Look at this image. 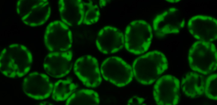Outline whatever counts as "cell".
<instances>
[{
	"instance_id": "7c38bea8",
	"label": "cell",
	"mask_w": 217,
	"mask_h": 105,
	"mask_svg": "<svg viewBox=\"0 0 217 105\" xmlns=\"http://www.w3.org/2000/svg\"><path fill=\"white\" fill-rule=\"evenodd\" d=\"M58 9L63 22L69 26L81 24L83 21L84 8L82 1H58Z\"/></svg>"
},
{
	"instance_id": "8992f818",
	"label": "cell",
	"mask_w": 217,
	"mask_h": 105,
	"mask_svg": "<svg viewBox=\"0 0 217 105\" xmlns=\"http://www.w3.org/2000/svg\"><path fill=\"white\" fill-rule=\"evenodd\" d=\"M185 23L180 9L173 7L156 17L153 22V29L157 36L162 37L179 33L184 28Z\"/></svg>"
},
{
	"instance_id": "d6986e66",
	"label": "cell",
	"mask_w": 217,
	"mask_h": 105,
	"mask_svg": "<svg viewBox=\"0 0 217 105\" xmlns=\"http://www.w3.org/2000/svg\"><path fill=\"white\" fill-rule=\"evenodd\" d=\"M106 0H100L99 1V4L100 6L101 7L105 6L106 4Z\"/></svg>"
},
{
	"instance_id": "ba28073f",
	"label": "cell",
	"mask_w": 217,
	"mask_h": 105,
	"mask_svg": "<svg viewBox=\"0 0 217 105\" xmlns=\"http://www.w3.org/2000/svg\"><path fill=\"white\" fill-rule=\"evenodd\" d=\"M74 70L78 78L87 87L96 88L102 81L98 61L93 56L85 55L75 62Z\"/></svg>"
},
{
	"instance_id": "9a60e30c",
	"label": "cell",
	"mask_w": 217,
	"mask_h": 105,
	"mask_svg": "<svg viewBox=\"0 0 217 105\" xmlns=\"http://www.w3.org/2000/svg\"><path fill=\"white\" fill-rule=\"evenodd\" d=\"M76 85L69 80H60L55 84L53 90L52 97L56 101H63L72 93Z\"/></svg>"
},
{
	"instance_id": "3957f363",
	"label": "cell",
	"mask_w": 217,
	"mask_h": 105,
	"mask_svg": "<svg viewBox=\"0 0 217 105\" xmlns=\"http://www.w3.org/2000/svg\"><path fill=\"white\" fill-rule=\"evenodd\" d=\"M152 37V28L147 22L142 20L132 21L126 29L125 47L132 53H142L149 47Z\"/></svg>"
},
{
	"instance_id": "5bb4252c",
	"label": "cell",
	"mask_w": 217,
	"mask_h": 105,
	"mask_svg": "<svg viewBox=\"0 0 217 105\" xmlns=\"http://www.w3.org/2000/svg\"><path fill=\"white\" fill-rule=\"evenodd\" d=\"M100 103L99 98L95 91L83 89L72 94L66 101V105H98Z\"/></svg>"
},
{
	"instance_id": "4fadbf2b",
	"label": "cell",
	"mask_w": 217,
	"mask_h": 105,
	"mask_svg": "<svg viewBox=\"0 0 217 105\" xmlns=\"http://www.w3.org/2000/svg\"><path fill=\"white\" fill-rule=\"evenodd\" d=\"M206 80L202 75L194 72H189L183 78L181 85L182 91L186 96L194 98L204 92Z\"/></svg>"
},
{
	"instance_id": "ac0fdd59",
	"label": "cell",
	"mask_w": 217,
	"mask_h": 105,
	"mask_svg": "<svg viewBox=\"0 0 217 105\" xmlns=\"http://www.w3.org/2000/svg\"><path fill=\"white\" fill-rule=\"evenodd\" d=\"M144 101L143 98L139 97H134L130 99L128 102V104H141Z\"/></svg>"
},
{
	"instance_id": "2e32d148",
	"label": "cell",
	"mask_w": 217,
	"mask_h": 105,
	"mask_svg": "<svg viewBox=\"0 0 217 105\" xmlns=\"http://www.w3.org/2000/svg\"><path fill=\"white\" fill-rule=\"evenodd\" d=\"M83 3L84 6L86 7V10L84 9L83 22L88 25L95 23L98 21L100 16L98 6L97 5L93 4L91 2Z\"/></svg>"
},
{
	"instance_id": "52a82bcc",
	"label": "cell",
	"mask_w": 217,
	"mask_h": 105,
	"mask_svg": "<svg viewBox=\"0 0 217 105\" xmlns=\"http://www.w3.org/2000/svg\"><path fill=\"white\" fill-rule=\"evenodd\" d=\"M180 83L174 76L168 74L160 78L155 84L153 95L158 105H176L180 97Z\"/></svg>"
},
{
	"instance_id": "9c48e42d",
	"label": "cell",
	"mask_w": 217,
	"mask_h": 105,
	"mask_svg": "<svg viewBox=\"0 0 217 105\" xmlns=\"http://www.w3.org/2000/svg\"><path fill=\"white\" fill-rule=\"evenodd\" d=\"M190 34L199 40L212 42L217 37V20L209 15H198L191 17L187 24Z\"/></svg>"
},
{
	"instance_id": "e0dca14e",
	"label": "cell",
	"mask_w": 217,
	"mask_h": 105,
	"mask_svg": "<svg viewBox=\"0 0 217 105\" xmlns=\"http://www.w3.org/2000/svg\"><path fill=\"white\" fill-rule=\"evenodd\" d=\"M217 75L213 74L206 80L204 92L206 96L213 100H217Z\"/></svg>"
},
{
	"instance_id": "277c9868",
	"label": "cell",
	"mask_w": 217,
	"mask_h": 105,
	"mask_svg": "<svg viewBox=\"0 0 217 105\" xmlns=\"http://www.w3.org/2000/svg\"><path fill=\"white\" fill-rule=\"evenodd\" d=\"M100 70L105 80L118 87L128 84L133 77L131 67L121 58L116 56L105 59L101 64Z\"/></svg>"
},
{
	"instance_id": "30bf717a",
	"label": "cell",
	"mask_w": 217,
	"mask_h": 105,
	"mask_svg": "<svg viewBox=\"0 0 217 105\" xmlns=\"http://www.w3.org/2000/svg\"><path fill=\"white\" fill-rule=\"evenodd\" d=\"M96 46L101 52L106 54L118 52L123 47L124 38L122 32L112 26L103 27L98 32Z\"/></svg>"
},
{
	"instance_id": "5b68a950",
	"label": "cell",
	"mask_w": 217,
	"mask_h": 105,
	"mask_svg": "<svg viewBox=\"0 0 217 105\" xmlns=\"http://www.w3.org/2000/svg\"><path fill=\"white\" fill-rule=\"evenodd\" d=\"M44 40L47 48L53 52L66 51L71 48L72 44L71 31L66 25L58 20L48 25Z\"/></svg>"
},
{
	"instance_id": "7a4b0ae2",
	"label": "cell",
	"mask_w": 217,
	"mask_h": 105,
	"mask_svg": "<svg viewBox=\"0 0 217 105\" xmlns=\"http://www.w3.org/2000/svg\"><path fill=\"white\" fill-rule=\"evenodd\" d=\"M212 42L198 40L192 44L189 49L188 59L193 70L207 75L215 71L217 67V53Z\"/></svg>"
},
{
	"instance_id": "ffe728a7",
	"label": "cell",
	"mask_w": 217,
	"mask_h": 105,
	"mask_svg": "<svg viewBox=\"0 0 217 105\" xmlns=\"http://www.w3.org/2000/svg\"><path fill=\"white\" fill-rule=\"evenodd\" d=\"M168 2L171 3H177L181 1V0H167L166 1Z\"/></svg>"
},
{
	"instance_id": "8fae6325",
	"label": "cell",
	"mask_w": 217,
	"mask_h": 105,
	"mask_svg": "<svg viewBox=\"0 0 217 105\" xmlns=\"http://www.w3.org/2000/svg\"><path fill=\"white\" fill-rule=\"evenodd\" d=\"M72 57V52L70 51L53 52L47 55L44 67L52 76L63 77L71 70Z\"/></svg>"
},
{
	"instance_id": "6da1fadb",
	"label": "cell",
	"mask_w": 217,
	"mask_h": 105,
	"mask_svg": "<svg viewBox=\"0 0 217 105\" xmlns=\"http://www.w3.org/2000/svg\"><path fill=\"white\" fill-rule=\"evenodd\" d=\"M168 64L163 53L157 50L151 51L134 61L132 66L133 74L140 83L150 85L167 69Z\"/></svg>"
}]
</instances>
